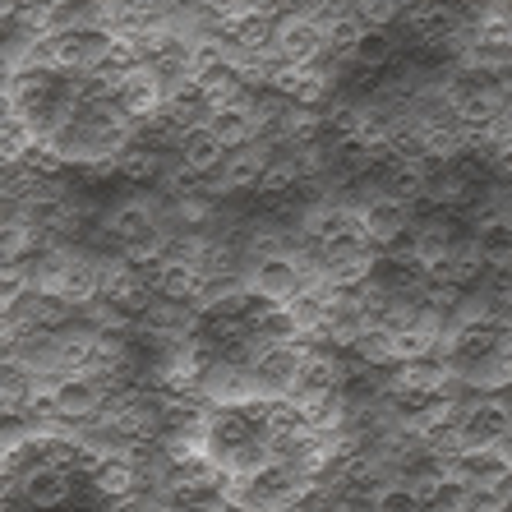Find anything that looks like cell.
Here are the masks:
<instances>
[{
  "label": "cell",
  "mask_w": 512,
  "mask_h": 512,
  "mask_svg": "<svg viewBox=\"0 0 512 512\" xmlns=\"http://www.w3.org/2000/svg\"><path fill=\"white\" fill-rule=\"evenodd\" d=\"M314 273V259L310 250L300 245L291 254H268V259H250L245 263V286H250V296L268 300V305H296L305 282Z\"/></svg>",
  "instance_id": "obj_1"
},
{
  "label": "cell",
  "mask_w": 512,
  "mask_h": 512,
  "mask_svg": "<svg viewBox=\"0 0 512 512\" xmlns=\"http://www.w3.org/2000/svg\"><path fill=\"white\" fill-rule=\"evenodd\" d=\"M457 379L453 360L443 356H425V360H411V365H397L388 370V402L402 406V402H429V397H448V383Z\"/></svg>",
  "instance_id": "obj_2"
},
{
  "label": "cell",
  "mask_w": 512,
  "mask_h": 512,
  "mask_svg": "<svg viewBox=\"0 0 512 512\" xmlns=\"http://www.w3.org/2000/svg\"><path fill=\"white\" fill-rule=\"evenodd\" d=\"M457 429H462L466 448H494V443H512V402L499 393L466 397L457 411Z\"/></svg>",
  "instance_id": "obj_3"
},
{
  "label": "cell",
  "mask_w": 512,
  "mask_h": 512,
  "mask_svg": "<svg viewBox=\"0 0 512 512\" xmlns=\"http://www.w3.org/2000/svg\"><path fill=\"white\" fill-rule=\"evenodd\" d=\"M351 208L360 213V227H365V236H370L374 250L393 245V240H402L406 231L416 227V222H411V208L397 203V199H388L379 185H365V190L351 199Z\"/></svg>",
  "instance_id": "obj_4"
},
{
  "label": "cell",
  "mask_w": 512,
  "mask_h": 512,
  "mask_svg": "<svg viewBox=\"0 0 512 512\" xmlns=\"http://www.w3.org/2000/svg\"><path fill=\"white\" fill-rule=\"evenodd\" d=\"M157 208H167V203H153V199H116L107 203V213H102V236L116 240L120 250L125 245H139V240H153L162 236V213Z\"/></svg>",
  "instance_id": "obj_5"
},
{
  "label": "cell",
  "mask_w": 512,
  "mask_h": 512,
  "mask_svg": "<svg viewBox=\"0 0 512 512\" xmlns=\"http://www.w3.org/2000/svg\"><path fill=\"white\" fill-rule=\"evenodd\" d=\"M102 300H107L111 310L130 314V319H143V314L153 310L157 291H153L148 277L134 273L130 263L116 254V259H102Z\"/></svg>",
  "instance_id": "obj_6"
},
{
  "label": "cell",
  "mask_w": 512,
  "mask_h": 512,
  "mask_svg": "<svg viewBox=\"0 0 512 512\" xmlns=\"http://www.w3.org/2000/svg\"><path fill=\"white\" fill-rule=\"evenodd\" d=\"M143 457L148 453H125V448H116V453H97L93 466H88V485H93V494H102V499H134V494L143 489Z\"/></svg>",
  "instance_id": "obj_7"
},
{
  "label": "cell",
  "mask_w": 512,
  "mask_h": 512,
  "mask_svg": "<svg viewBox=\"0 0 512 512\" xmlns=\"http://www.w3.org/2000/svg\"><path fill=\"white\" fill-rule=\"evenodd\" d=\"M277 60L286 65H314V60H328V37L323 24L305 10H291L277 19Z\"/></svg>",
  "instance_id": "obj_8"
},
{
  "label": "cell",
  "mask_w": 512,
  "mask_h": 512,
  "mask_svg": "<svg viewBox=\"0 0 512 512\" xmlns=\"http://www.w3.org/2000/svg\"><path fill=\"white\" fill-rule=\"evenodd\" d=\"M443 471L466 489H489V485H508L512 480V448L494 443V448H466L462 457L443 462Z\"/></svg>",
  "instance_id": "obj_9"
},
{
  "label": "cell",
  "mask_w": 512,
  "mask_h": 512,
  "mask_svg": "<svg viewBox=\"0 0 512 512\" xmlns=\"http://www.w3.org/2000/svg\"><path fill=\"white\" fill-rule=\"evenodd\" d=\"M277 148H268V143H250V148H236V153L227 157V167H222V176H213V199L222 203L227 194H259V180L263 171H268V162H273Z\"/></svg>",
  "instance_id": "obj_10"
},
{
  "label": "cell",
  "mask_w": 512,
  "mask_h": 512,
  "mask_svg": "<svg viewBox=\"0 0 512 512\" xmlns=\"http://www.w3.org/2000/svg\"><path fill=\"white\" fill-rule=\"evenodd\" d=\"M107 379H88V374H56V416L70 425L97 420L107 406Z\"/></svg>",
  "instance_id": "obj_11"
},
{
  "label": "cell",
  "mask_w": 512,
  "mask_h": 512,
  "mask_svg": "<svg viewBox=\"0 0 512 512\" xmlns=\"http://www.w3.org/2000/svg\"><path fill=\"white\" fill-rule=\"evenodd\" d=\"M24 503L33 512H65L74 503V471L56 462H37L24 471Z\"/></svg>",
  "instance_id": "obj_12"
},
{
  "label": "cell",
  "mask_w": 512,
  "mask_h": 512,
  "mask_svg": "<svg viewBox=\"0 0 512 512\" xmlns=\"http://www.w3.org/2000/svg\"><path fill=\"white\" fill-rule=\"evenodd\" d=\"M116 107L125 111L134 125H148V120H157L162 116V107H167V84L143 65L139 74H130V79L116 88Z\"/></svg>",
  "instance_id": "obj_13"
},
{
  "label": "cell",
  "mask_w": 512,
  "mask_h": 512,
  "mask_svg": "<svg viewBox=\"0 0 512 512\" xmlns=\"http://www.w3.org/2000/svg\"><path fill=\"white\" fill-rule=\"evenodd\" d=\"M429 185H434V162H388L379 176V190L406 208L429 203Z\"/></svg>",
  "instance_id": "obj_14"
},
{
  "label": "cell",
  "mask_w": 512,
  "mask_h": 512,
  "mask_svg": "<svg viewBox=\"0 0 512 512\" xmlns=\"http://www.w3.org/2000/svg\"><path fill=\"white\" fill-rule=\"evenodd\" d=\"M148 282H153L157 300H171V305H199L203 282H208V277H203L194 263H185V259H167L153 277H148Z\"/></svg>",
  "instance_id": "obj_15"
},
{
  "label": "cell",
  "mask_w": 512,
  "mask_h": 512,
  "mask_svg": "<svg viewBox=\"0 0 512 512\" xmlns=\"http://www.w3.org/2000/svg\"><path fill=\"white\" fill-rule=\"evenodd\" d=\"M180 162L185 167H194L199 176H222V167H227V157H231V148L222 139H217L208 125L203 130H194V134H185V143H180Z\"/></svg>",
  "instance_id": "obj_16"
},
{
  "label": "cell",
  "mask_w": 512,
  "mask_h": 512,
  "mask_svg": "<svg viewBox=\"0 0 512 512\" xmlns=\"http://www.w3.org/2000/svg\"><path fill=\"white\" fill-rule=\"evenodd\" d=\"M208 116H213V107H208V97H203L194 84H185V88H176V93H167L162 120H167L171 130L194 134V130H203V125H208Z\"/></svg>",
  "instance_id": "obj_17"
},
{
  "label": "cell",
  "mask_w": 512,
  "mask_h": 512,
  "mask_svg": "<svg viewBox=\"0 0 512 512\" xmlns=\"http://www.w3.org/2000/svg\"><path fill=\"white\" fill-rule=\"evenodd\" d=\"M162 171H167V153L148 148L143 139H134L130 148L116 157V180H125V185H157Z\"/></svg>",
  "instance_id": "obj_18"
},
{
  "label": "cell",
  "mask_w": 512,
  "mask_h": 512,
  "mask_svg": "<svg viewBox=\"0 0 512 512\" xmlns=\"http://www.w3.org/2000/svg\"><path fill=\"white\" fill-rule=\"evenodd\" d=\"M157 190L167 194V203H190V199H213V176H199L185 167L180 157H167V171L157 180Z\"/></svg>",
  "instance_id": "obj_19"
},
{
  "label": "cell",
  "mask_w": 512,
  "mask_h": 512,
  "mask_svg": "<svg viewBox=\"0 0 512 512\" xmlns=\"http://www.w3.org/2000/svg\"><path fill=\"white\" fill-rule=\"evenodd\" d=\"M346 356H356V360H365L370 370H379V374H388V370H397V356H393V333H383V328H365V337H360Z\"/></svg>",
  "instance_id": "obj_20"
},
{
  "label": "cell",
  "mask_w": 512,
  "mask_h": 512,
  "mask_svg": "<svg viewBox=\"0 0 512 512\" xmlns=\"http://www.w3.org/2000/svg\"><path fill=\"white\" fill-rule=\"evenodd\" d=\"M370 503H374V512H425V503L416 499V489L406 485V480H388Z\"/></svg>",
  "instance_id": "obj_21"
},
{
  "label": "cell",
  "mask_w": 512,
  "mask_h": 512,
  "mask_svg": "<svg viewBox=\"0 0 512 512\" xmlns=\"http://www.w3.org/2000/svg\"><path fill=\"white\" fill-rule=\"evenodd\" d=\"M462 512H512V480L508 485H489V489H466Z\"/></svg>",
  "instance_id": "obj_22"
}]
</instances>
